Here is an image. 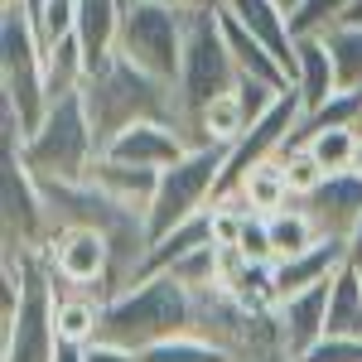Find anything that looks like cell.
<instances>
[{
    "label": "cell",
    "mask_w": 362,
    "mask_h": 362,
    "mask_svg": "<svg viewBox=\"0 0 362 362\" xmlns=\"http://www.w3.org/2000/svg\"><path fill=\"white\" fill-rule=\"evenodd\" d=\"M223 203L237 208V213H247V218H271V213H280V208H290L295 194H290L285 165H280V160H266L261 169H251L247 184H242L237 194H227Z\"/></svg>",
    "instance_id": "obj_17"
},
{
    "label": "cell",
    "mask_w": 362,
    "mask_h": 362,
    "mask_svg": "<svg viewBox=\"0 0 362 362\" xmlns=\"http://www.w3.org/2000/svg\"><path fill=\"white\" fill-rule=\"evenodd\" d=\"M353 169H358V174H362V145H358V165H353Z\"/></svg>",
    "instance_id": "obj_37"
},
{
    "label": "cell",
    "mask_w": 362,
    "mask_h": 362,
    "mask_svg": "<svg viewBox=\"0 0 362 362\" xmlns=\"http://www.w3.org/2000/svg\"><path fill=\"white\" fill-rule=\"evenodd\" d=\"M189 150H194V145H189V136H184L179 126H169V121H136V126H126L102 155H107V160H121V165L160 169V174H165V169L179 165Z\"/></svg>",
    "instance_id": "obj_10"
},
{
    "label": "cell",
    "mask_w": 362,
    "mask_h": 362,
    "mask_svg": "<svg viewBox=\"0 0 362 362\" xmlns=\"http://www.w3.org/2000/svg\"><path fill=\"white\" fill-rule=\"evenodd\" d=\"M87 362H140V353H131V348H121V343H92L87 348Z\"/></svg>",
    "instance_id": "obj_31"
},
{
    "label": "cell",
    "mask_w": 362,
    "mask_h": 362,
    "mask_svg": "<svg viewBox=\"0 0 362 362\" xmlns=\"http://www.w3.org/2000/svg\"><path fill=\"white\" fill-rule=\"evenodd\" d=\"M343 242H348V266H353V271H362V218H358V227H353Z\"/></svg>",
    "instance_id": "obj_33"
},
{
    "label": "cell",
    "mask_w": 362,
    "mask_h": 362,
    "mask_svg": "<svg viewBox=\"0 0 362 362\" xmlns=\"http://www.w3.org/2000/svg\"><path fill=\"white\" fill-rule=\"evenodd\" d=\"M97 155H102V145H97L83 92L58 97L44 112V121L20 140V160L29 165L34 179H87Z\"/></svg>",
    "instance_id": "obj_4"
},
{
    "label": "cell",
    "mask_w": 362,
    "mask_h": 362,
    "mask_svg": "<svg viewBox=\"0 0 362 362\" xmlns=\"http://www.w3.org/2000/svg\"><path fill=\"white\" fill-rule=\"evenodd\" d=\"M237 256H242V261H256V266H276V247H271V227H266V218H247V223H242Z\"/></svg>",
    "instance_id": "obj_29"
},
{
    "label": "cell",
    "mask_w": 362,
    "mask_h": 362,
    "mask_svg": "<svg viewBox=\"0 0 362 362\" xmlns=\"http://www.w3.org/2000/svg\"><path fill=\"white\" fill-rule=\"evenodd\" d=\"M223 169H227L223 145H198L179 165H169L165 174H160L155 203H150V237H165V232H174L179 223L208 213L213 198H218V184H223Z\"/></svg>",
    "instance_id": "obj_7"
},
{
    "label": "cell",
    "mask_w": 362,
    "mask_h": 362,
    "mask_svg": "<svg viewBox=\"0 0 362 362\" xmlns=\"http://www.w3.org/2000/svg\"><path fill=\"white\" fill-rule=\"evenodd\" d=\"M280 10H290V15H295V10H300V0H276Z\"/></svg>",
    "instance_id": "obj_36"
},
{
    "label": "cell",
    "mask_w": 362,
    "mask_h": 362,
    "mask_svg": "<svg viewBox=\"0 0 362 362\" xmlns=\"http://www.w3.org/2000/svg\"><path fill=\"white\" fill-rule=\"evenodd\" d=\"M295 362H362V338H319Z\"/></svg>",
    "instance_id": "obj_30"
},
{
    "label": "cell",
    "mask_w": 362,
    "mask_h": 362,
    "mask_svg": "<svg viewBox=\"0 0 362 362\" xmlns=\"http://www.w3.org/2000/svg\"><path fill=\"white\" fill-rule=\"evenodd\" d=\"M194 324H198L194 290L179 285L174 276H150L107 300V309H102V343H121L131 353H145V348H155L165 338L194 334Z\"/></svg>",
    "instance_id": "obj_2"
},
{
    "label": "cell",
    "mask_w": 362,
    "mask_h": 362,
    "mask_svg": "<svg viewBox=\"0 0 362 362\" xmlns=\"http://www.w3.org/2000/svg\"><path fill=\"white\" fill-rule=\"evenodd\" d=\"M87 73H92V68H87V54H83V44H78V34H73V39H63V44H54V49H44V83H49V102L83 92Z\"/></svg>",
    "instance_id": "obj_22"
},
{
    "label": "cell",
    "mask_w": 362,
    "mask_h": 362,
    "mask_svg": "<svg viewBox=\"0 0 362 362\" xmlns=\"http://www.w3.org/2000/svg\"><path fill=\"white\" fill-rule=\"evenodd\" d=\"M348 10H353V0H300V10L290 15L295 39H300V34H329L334 25H343Z\"/></svg>",
    "instance_id": "obj_28"
},
{
    "label": "cell",
    "mask_w": 362,
    "mask_h": 362,
    "mask_svg": "<svg viewBox=\"0 0 362 362\" xmlns=\"http://www.w3.org/2000/svg\"><path fill=\"white\" fill-rule=\"evenodd\" d=\"M338 92V68H334V54H329V39L324 34H300V49H295V97H300V107L309 112H319V107H329Z\"/></svg>",
    "instance_id": "obj_14"
},
{
    "label": "cell",
    "mask_w": 362,
    "mask_h": 362,
    "mask_svg": "<svg viewBox=\"0 0 362 362\" xmlns=\"http://www.w3.org/2000/svg\"><path fill=\"white\" fill-rule=\"evenodd\" d=\"M102 309H107V300H97V295H87V290H63V285H58V305H54L58 343L92 348V343L102 338Z\"/></svg>",
    "instance_id": "obj_18"
},
{
    "label": "cell",
    "mask_w": 362,
    "mask_h": 362,
    "mask_svg": "<svg viewBox=\"0 0 362 362\" xmlns=\"http://www.w3.org/2000/svg\"><path fill=\"white\" fill-rule=\"evenodd\" d=\"M343 266H348V242H343V237H324V242H314V247L300 251V256L276 261V295L290 300V295H300L309 285L334 280Z\"/></svg>",
    "instance_id": "obj_15"
},
{
    "label": "cell",
    "mask_w": 362,
    "mask_h": 362,
    "mask_svg": "<svg viewBox=\"0 0 362 362\" xmlns=\"http://www.w3.org/2000/svg\"><path fill=\"white\" fill-rule=\"evenodd\" d=\"M358 140H362V126H358Z\"/></svg>",
    "instance_id": "obj_38"
},
{
    "label": "cell",
    "mask_w": 362,
    "mask_h": 362,
    "mask_svg": "<svg viewBox=\"0 0 362 362\" xmlns=\"http://www.w3.org/2000/svg\"><path fill=\"white\" fill-rule=\"evenodd\" d=\"M276 160H280V165H285V179H290V194L300 198V203H305V198L314 194V189H319L324 179H329V169L319 165V160L309 155L305 145H295V150H280Z\"/></svg>",
    "instance_id": "obj_27"
},
{
    "label": "cell",
    "mask_w": 362,
    "mask_h": 362,
    "mask_svg": "<svg viewBox=\"0 0 362 362\" xmlns=\"http://www.w3.org/2000/svg\"><path fill=\"white\" fill-rule=\"evenodd\" d=\"M121 15L126 0H78V44L87 54V68H102L107 58H116Z\"/></svg>",
    "instance_id": "obj_16"
},
{
    "label": "cell",
    "mask_w": 362,
    "mask_h": 362,
    "mask_svg": "<svg viewBox=\"0 0 362 362\" xmlns=\"http://www.w3.org/2000/svg\"><path fill=\"white\" fill-rule=\"evenodd\" d=\"M329 290H334V280L309 285V290H300V295H290V300H280V305H276L280 338H285V353H290V362L305 358L309 348L329 334Z\"/></svg>",
    "instance_id": "obj_11"
},
{
    "label": "cell",
    "mask_w": 362,
    "mask_h": 362,
    "mask_svg": "<svg viewBox=\"0 0 362 362\" xmlns=\"http://www.w3.org/2000/svg\"><path fill=\"white\" fill-rule=\"evenodd\" d=\"M358 145H362L358 131H319V136L305 140V150L329 169V174H343V169L358 165Z\"/></svg>",
    "instance_id": "obj_26"
},
{
    "label": "cell",
    "mask_w": 362,
    "mask_h": 362,
    "mask_svg": "<svg viewBox=\"0 0 362 362\" xmlns=\"http://www.w3.org/2000/svg\"><path fill=\"white\" fill-rule=\"evenodd\" d=\"M324 39H329V54H334V68H338V87L358 92L362 87V29L334 25Z\"/></svg>",
    "instance_id": "obj_23"
},
{
    "label": "cell",
    "mask_w": 362,
    "mask_h": 362,
    "mask_svg": "<svg viewBox=\"0 0 362 362\" xmlns=\"http://www.w3.org/2000/svg\"><path fill=\"white\" fill-rule=\"evenodd\" d=\"M29 20H34L39 44H44V49H54V44H63V39H73V34H78V0H39Z\"/></svg>",
    "instance_id": "obj_25"
},
{
    "label": "cell",
    "mask_w": 362,
    "mask_h": 362,
    "mask_svg": "<svg viewBox=\"0 0 362 362\" xmlns=\"http://www.w3.org/2000/svg\"><path fill=\"white\" fill-rule=\"evenodd\" d=\"M44 261L63 290H87L97 300H112V247L97 227H54Z\"/></svg>",
    "instance_id": "obj_9"
},
{
    "label": "cell",
    "mask_w": 362,
    "mask_h": 362,
    "mask_svg": "<svg viewBox=\"0 0 362 362\" xmlns=\"http://www.w3.org/2000/svg\"><path fill=\"white\" fill-rule=\"evenodd\" d=\"M266 227H271V247H276V261H290V256L309 251L314 242H324V227L314 223V213H309L300 198H295L290 208L271 213V218H266Z\"/></svg>",
    "instance_id": "obj_20"
},
{
    "label": "cell",
    "mask_w": 362,
    "mask_h": 362,
    "mask_svg": "<svg viewBox=\"0 0 362 362\" xmlns=\"http://www.w3.org/2000/svg\"><path fill=\"white\" fill-rule=\"evenodd\" d=\"M102 194L121 198V203H131V208H145L150 213V203H155V189H160V169H136V165H121V160H107V155H97V165L87 174Z\"/></svg>",
    "instance_id": "obj_19"
},
{
    "label": "cell",
    "mask_w": 362,
    "mask_h": 362,
    "mask_svg": "<svg viewBox=\"0 0 362 362\" xmlns=\"http://www.w3.org/2000/svg\"><path fill=\"white\" fill-rule=\"evenodd\" d=\"M237 78H242V68H237V58L227 49L218 10L194 15V20H189V39H184L179 83H174V92H179V116H184V136L194 131V121L208 112L218 97L237 92Z\"/></svg>",
    "instance_id": "obj_5"
},
{
    "label": "cell",
    "mask_w": 362,
    "mask_h": 362,
    "mask_svg": "<svg viewBox=\"0 0 362 362\" xmlns=\"http://www.w3.org/2000/svg\"><path fill=\"white\" fill-rule=\"evenodd\" d=\"M83 102H87V116H92V131H97L102 150L136 121H169V126L184 131L179 92L169 83H160V78H150V73H140L136 63H126L121 54L87 73Z\"/></svg>",
    "instance_id": "obj_1"
},
{
    "label": "cell",
    "mask_w": 362,
    "mask_h": 362,
    "mask_svg": "<svg viewBox=\"0 0 362 362\" xmlns=\"http://www.w3.org/2000/svg\"><path fill=\"white\" fill-rule=\"evenodd\" d=\"M305 208L314 213V223L324 227V237H348L362 218V174L358 169L329 174V179L305 198Z\"/></svg>",
    "instance_id": "obj_13"
},
{
    "label": "cell",
    "mask_w": 362,
    "mask_h": 362,
    "mask_svg": "<svg viewBox=\"0 0 362 362\" xmlns=\"http://www.w3.org/2000/svg\"><path fill=\"white\" fill-rule=\"evenodd\" d=\"M343 25H353V29H362V0H353V10L343 15Z\"/></svg>",
    "instance_id": "obj_35"
},
{
    "label": "cell",
    "mask_w": 362,
    "mask_h": 362,
    "mask_svg": "<svg viewBox=\"0 0 362 362\" xmlns=\"http://www.w3.org/2000/svg\"><path fill=\"white\" fill-rule=\"evenodd\" d=\"M140 362H232V358L218 343H208L203 334H179V338H165V343L145 348Z\"/></svg>",
    "instance_id": "obj_24"
},
{
    "label": "cell",
    "mask_w": 362,
    "mask_h": 362,
    "mask_svg": "<svg viewBox=\"0 0 362 362\" xmlns=\"http://www.w3.org/2000/svg\"><path fill=\"white\" fill-rule=\"evenodd\" d=\"M5 261V256H0ZM25 271V300L10 324H0V362H54L58 334H54V305L58 280L44 256H15Z\"/></svg>",
    "instance_id": "obj_8"
},
{
    "label": "cell",
    "mask_w": 362,
    "mask_h": 362,
    "mask_svg": "<svg viewBox=\"0 0 362 362\" xmlns=\"http://www.w3.org/2000/svg\"><path fill=\"white\" fill-rule=\"evenodd\" d=\"M189 20L194 15H179V10H169L160 0H126L116 54L126 63H136L140 73H150V78L174 87L179 83V63H184Z\"/></svg>",
    "instance_id": "obj_6"
},
{
    "label": "cell",
    "mask_w": 362,
    "mask_h": 362,
    "mask_svg": "<svg viewBox=\"0 0 362 362\" xmlns=\"http://www.w3.org/2000/svg\"><path fill=\"white\" fill-rule=\"evenodd\" d=\"M169 10H179V15H208V10H223V0H160Z\"/></svg>",
    "instance_id": "obj_32"
},
{
    "label": "cell",
    "mask_w": 362,
    "mask_h": 362,
    "mask_svg": "<svg viewBox=\"0 0 362 362\" xmlns=\"http://www.w3.org/2000/svg\"><path fill=\"white\" fill-rule=\"evenodd\" d=\"M223 10L276 54V63L290 73V87H295V49H300V39H295V25H290V10H280L276 0H223Z\"/></svg>",
    "instance_id": "obj_12"
},
{
    "label": "cell",
    "mask_w": 362,
    "mask_h": 362,
    "mask_svg": "<svg viewBox=\"0 0 362 362\" xmlns=\"http://www.w3.org/2000/svg\"><path fill=\"white\" fill-rule=\"evenodd\" d=\"M324 338H362V271L343 266L329 290V334Z\"/></svg>",
    "instance_id": "obj_21"
},
{
    "label": "cell",
    "mask_w": 362,
    "mask_h": 362,
    "mask_svg": "<svg viewBox=\"0 0 362 362\" xmlns=\"http://www.w3.org/2000/svg\"><path fill=\"white\" fill-rule=\"evenodd\" d=\"M54 362H87V348H78V343H58Z\"/></svg>",
    "instance_id": "obj_34"
},
{
    "label": "cell",
    "mask_w": 362,
    "mask_h": 362,
    "mask_svg": "<svg viewBox=\"0 0 362 362\" xmlns=\"http://www.w3.org/2000/svg\"><path fill=\"white\" fill-rule=\"evenodd\" d=\"M49 83H44V44L29 20V0L0 5V112L20 121V131H34L49 112Z\"/></svg>",
    "instance_id": "obj_3"
}]
</instances>
